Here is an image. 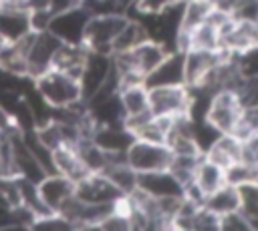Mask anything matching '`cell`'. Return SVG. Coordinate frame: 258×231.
Here are the masks:
<instances>
[{"label": "cell", "instance_id": "4", "mask_svg": "<svg viewBox=\"0 0 258 231\" xmlns=\"http://www.w3.org/2000/svg\"><path fill=\"white\" fill-rule=\"evenodd\" d=\"M169 159H171V153L161 143H147V141L133 139L125 149V163L137 173L167 169Z\"/></svg>", "mask_w": 258, "mask_h": 231}, {"label": "cell", "instance_id": "1", "mask_svg": "<svg viewBox=\"0 0 258 231\" xmlns=\"http://www.w3.org/2000/svg\"><path fill=\"white\" fill-rule=\"evenodd\" d=\"M34 88L52 108H64L83 100L79 80L54 68H48L46 72L36 76Z\"/></svg>", "mask_w": 258, "mask_h": 231}, {"label": "cell", "instance_id": "22", "mask_svg": "<svg viewBox=\"0 0 258 231\" xmlns=\"http://www.w3.org/2000/svg\"><path fill=\"white\" fill-rule=\"evenodd\" d=\"M224 179L228 185H234V187H240L246 183H258V167L236 161L224 169Z\"/></svg>", "mask_w": 258, "mask_h": 231}, {"label": "cell", "instance_id": "23", "mask_svg": "<svg viewBox=\"0 0 258 231\" xmlns=\"http://www.w3.org/2000/svg\"><path fill=\"white\" fill-rule=\"evenodd\" d=\"M218 231H252V227L240 211H232V213L220 215Z\"/></svg>", "mask_w": 258, "mask_h": 231}, {"label": "cell", "instance_id": "5", "mask_svg": "<svg viewBox=\"0 0 258 231\" xmlns=\"http://www.w3.org/2000/svg\"><path fill=\"white\" fill-rule=\"evenodd\" d=\"M224 54L220 50H204V48H185L183 50V82L189 88L206 86L214 68L220 64Z\"/></svg>", "mask_w": 258, "mask_h": 231}, {"label": "cell", "instance_id": "18", "mask_svg": "<svg viewBox=\"0 0 258 231\" xmlns=\"http://www.w3.org/2000/svg\"><path fill=\"white\" fill-rule=\"evenodd\" d=\"M238 203H240L238 201V189L234 185H228V183H224L222 187H218L216 191L208 193L202 199V205L218 217L232 213V211H238Z\"/></svg>", "mask_w": 258, "mask_h": 231}, {"label": "cell", "instance_id": "9", "mask_svg": "<svg viewBox=\"0 0 258 231\" xmlns=\"http://www.w3.org/2000/svg\"><path fill=\"white\" fill-rule=\"evenodd\" d=\"M137 189L151 197H183V185L169 169L137 173Z\"/></svg>", "mask_w": 258, "mask_h": 231}, {"label": "cell", "instance_id": "8", "mask_svg": "<svg viewBox=\"0 0 258 231\" xmlns=\"http://www.w3.org/2000/svg\"><path fill=\"white\" fill-rule=\"evenodd\" d=\"M87 20H89V12L83 6H79V8H73V10L60 12V14H52L46 30H50L60 42L83 44V34H85Z\"/></svg>", "mask_w": 258, "mask_h": 231}, {"label": "cell", "instance_id": "24", "mask_svg": "<svg viewBox=\"0 0 258 231\" xmlns=\"http://www.w3.org/2000/svg\"><path fill=\"white\" fill-rule=\"evenodd\" d=\"M181 2H185V0H139L135 10L137 12H161V10H165L173 4H181Z\"/></svg>", "mask_w": 258, "mask_h": 231}, {"label": "cell", "instance_id": "25", "mask_svg": "<svg viewBox=\"0 0 258 231\" xmlns=\"http://www.w3.org/2000/svg\"><path fill=\"white\" fill-rule=\"evenodd\" d=\"M81 0H48V12L50 14H60L73 8H79Z\"/></svg>", "mask_w": 258, "mask_h": 231}, {"label": "cell", "instance_id": "6", "mask_svg": "<svg viewBox=\"0 0 258 231\" xmlns=\"http://www.w3.org/2000/svg\"><path fill=\"white\" fill-rule=\"evenodd\" d=\"M58 46H60V40L50 30L32 32V38L26 50V76L34 80L36 76L46 72L52 64V58Z\"/></svg>", "mask_w": 258, "mask_h": 231}, {"label": "cell", "instance_id": "13", "mask_svg": "<svg viewBox=\"0 0 258 231\" xmlns=\"http://www.w3.org/2000/svg\"><path fill=\"white\" fill-rule=\"evenodd\" d=\"M36 187H38V195H40L44 207H46L48 211H52V213H56L58 207L75 193V183L69 181L67 177L58 175V173H48V175H44V177L36 183Z\"/></svg>", "mask_w": 258, "mask_h": 231}, {"label": "cell", "instance_id": "21", "mask_svg": "<svg viewBox=\"0 0 258 231\" xmlns=\"http://www.w3.org/2000/svg\"><path fill=\"white\" fill-rule=\"evenodd\" d=\"M238 189V211L246 217L252 231H258V183H246Z\"/></svg>", "mask_w": 258, "mask_h": 231}, {"label": "cell", "instance_id": "10", "mask_svg": "<svg viewBox=\"0 0 258 231\" xmlns=\"http://www.w3.org/2000/svg\"><path fill=\"white\" fill-rule=\"evenodd\" d=\"M143 84L151 86H171L185 84L183 82V50H171L163 56V60L145 76Z\"/></svg>", "mask_w": 258, "mask_h": 231}, {"label": "cell", "instance_id": "17", "mask_svg": "<svg viewBox=\"0 0 258 231\" xmlns=\"http://www.w3.org/2000/svg\"><path fill=\"white\" fill-rule=\"evenodd\" d=\"M240 147H242V141L236 139L234 135L230 133H222L206 151H204V157L212 163H216L218 167L226 169L228 165L240 161Z\"/></svg>", "mask_w": 258, "mask_h": 231}, {"label": "cell", "instance_id": "7", "mask_svg": "<svg viewBox=\"0 0 258 231\" xmlns=\"http://www.w3.org/2000/svg\"><path fill=\"white\" fill-rule=\"evenodd\" d=\"M242 104L238 96L230 88H220L212 94L208 110H206V121L218 129L220 133H232L238 117H240Z\"/></svg>", "mask_w": 258, "mask_h": 231}, {"label": "cell", "instance_id": "26", "mask_svg": "<svg viewBox=\"0 0 258 231\" xmlns=\"http://www.w3.org/2000/svg\"><path fill=\"white\" fill-rule=\"evenodd\" d=\"M10 203L8 199L0 193V229H6V219H8V211H10Z\"/></svg>", "mask_w": 258, "mask_h": 231}, {"label": "cell", "instance_id": "14", "mask_svg": "<svg viewBox=\"0 0 258 231\" xmlns=\"http://www.w3.org/2000/svg\"><path fill=\"white\" fill-rule=\"evenodd\" d=\"M87 56H89V50L83 44H67V42H60L58 50L54 52V58H52L50 68L60 70V72H64V74H69V76H73V78L79 80Z\"/></svg>", "mask_w": 258, "mask_h": 231}, {"label": "cell", "instance_id": "12", "mask_svg": "<svg viewBox=\"0 0 258 231\" xmlns=\"http://www.w3.org/2000/svg\"><path fill=\"white\" fill-rule=\"evenodd\" d=\"M111 68V54H103V52H91L85 60L83 72L79 76V84H81V94L83 100H87L107 78Z\"/></svg>", "mask_w": 258, "mask_h": 231}, {"label": "cell", "instance_id": "15", "mask_svg": "<svg viewBox=\"0 0 258 231\" xmlns=\"http://www.w3.org/2000/svg\"><path fill=\"white\" fill-rule=\"evenodd\" d=\"M91 139L97 147H101L107 153H125L129 143L133 141V135L121 125H95Z\"/></svg>", "mask_w": 258, "mask_h": 231}, {"label": "cell", "instance_id": "19", "mask_svg": "<svg viewBox=\"0 0 258 231\" xmlns=\"http://www.w3.org/2000/svg\"><path fill=\"white\" fill-rule=\"evenodd\" d=\"M101 175H105L107 181H109L121 195H131V193L137 189V171H133L125 161L107 165Z\"/></svg>", "mask_w": 258, "mask_h": 231}, {"label": "cell", "instance_id": "16", "mask_svg": "<svg viewBox=\"0 0 258 231\" xmlns=\"http://www.w3.org/2000/svg\"><path fill=\"white\" fill-rule=\"evenodd\" d=\"M52 165H54V173L67 177L73 183H79L81 179L91 175L87 171V167L83 165L79 153L71 145H62V147H56L52 151Z\"/></svg>", "mask_w": 258, "mask_h": 231}, {"label": "cell", "instance_id": "11", "mask_svg": "<svg viewBox=\"0 0 258 231\" xmlns=\"http://www.w3.org/2000/svg\"><path fill=\"white\" fill-rule=\"evenodd\" d=\"M75 195L85 203H115L123 197L101 173H91L75 183Z\"/></svg>", "mask_w": 258, "mask_h": 231}, {"label": "cell", "instance_id": "20", "mask_svg": "<svg viewBox=\"0 0 258 231\" xmlns=\"http://www.w3.org/2000/svg\"><path fill=\"white\" fill-rule=\"evenodd\" d=\"M147 38L143 26L135 20V18H127L125 26L117 32V36L113 38L111 42V54L113 52H125V50H131L135 48L139 42H143Z\"/></svg>", "mask_w": 258, "mask_h": 231}, {"label": "cell", "instance_id": "27", "mask_svg": "<svg viewBox=\"0 0 258 231\" xmlns=\"http://www.w3.org/2000/svg\"><path fill=\"white\" fill-rule=\"evenodd\" d=\"M24 2L26 0H0V4H6V6H22V8H24Z\"/></svg>", "mask_w": 258, "mask_h": 231}, {"label": "cell", "instance_id": "2", "mask_svg": "<svg viewBox=\"0 0 258 231\" xmlns=\"http://www.w3.org/2000/svg\"><path fill=\"white\" fill-rule=\"evenodd\" d=\"M125 22H127V16L119 12L89 16L85 34H83V46L91 52L111 54V42L117 36V32L125 26Z\"/></svg>", "mask_w": 258, "mask_h": 231}, {"label": "cell", "instance_id": "3", "mask_svg": "<svg viewBox=\"0 0 258 231\" xmlns=\"http://www.w3.org/2000/svg\"><path fill=\"white\" fill-rule=\"evenodd\" d=\"M189 88L185 84L151 86L147 88V104L153 117H177L185 114L189 104Z\"/></svg>", "mask_w": 258, "mask_h": 231}]
</instances>
